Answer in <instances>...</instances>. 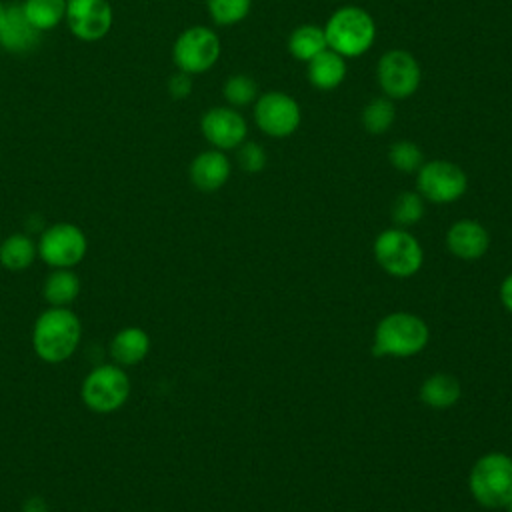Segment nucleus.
<instances>
[{
    "instance_id": "obj_1",
    "label": "nucleus",
    "mask_w": 512,
    "mask_h": 512,
    "mask_svg": "<svg viewBox=\"0 0 512 512\" xmlns=\"http://www.w3.org/2000/svg\"><path fill=\"white\" fill-rule=\"evenodd\" d=\"M82 322L70 308L48 306L32 326V348L46 364L66 362L78 348Z\"/></svg>"
},
{
    "instance_id": "obj_2",
    "label": "nucleus",
    "mask_w": 512,
    "mask_h": 512,
    "mask_svg": "<svg viewBox=\"0 0 512 512\" xmlns=\"http://www.w3.org/2000/svg\"><path fill=\"white\" fill-rule=\"evenodd\" d=\"M430 328L428 324L412 312H390L380 318L374 328L372 354L408 358L416 356L428 346Z\"/></svg>"
},
{
    "instance_id": "obj_3",
    "label": "nucleus",
    "mask_w": 512,
    "mask_h": 512,
    "mask_svg": "<svg viewBox=\"0 0 512 512\" xmlns=\"http://www.w3.org/2000/svg\"><path fill=\"white\" fill-rule=\"evenodd\" d=\"M468 490L482 508H506L512 500V456L506 452L482 454L470 468Z\"/></svg>"
},
{
    "instance_id": "obj_4",
    "label": "nucleus",
    "mask_w": 512,
    "mask_h": 512,
    "mask_svg": "<svg viewBox=\"0 0 512 512\" xmlns=\"http://www.w3.org/2000/svg\"><path fill=\"white\" fill-rule=\"evenodd\" d=\"M328 48L344 58L368 52L376 40V22L360 6H342L332 12L324 26Z\"/></svg>"
},
{
    "instance_id": "obj_5",
    "label": "nucleus",
    "mask_w": 512,
    "mask_h": 512,
    "mask_svg": "<svg viewBox=\"0 0 512 512\" xmlns=\"http://www.w3.org/2000/svg\"><path fill=\"white\" fill-rule=\"evenodd\" d=\"M130 378L122 366L108 362L92 368L80 386V398L90 412L112 414L130 398Z\"/></svg>"
},
{
    "instance_id": "obj_6",
    "label": "nucleus",
    "mask_w": 512,
    "mask_h": 512,
    "mask_svg": "<svg viewBox=\"0 0 512 512\" xmlns=\"http://www.w3.org/2000/svg\"><path fill=\"white\" fill-rule=\"evenodd\" d=\"M374 258L378 266L394 278H410L424 264V250L406 228H386L374 240Z\"/></svg>"
},
{
    "instance_id": "obj_7",
    "label": "nucleus",
    "mask_w": 512,
    "mask_h": 512,
    "mask_svg": "<svg viewBox=\"0 0 512 512\" xmlns=\"http://www.w3.org/2000/svg\"><path fill=\"white\" fill-rule=\"evenodd\" d=\"M36 246L38 258L50 268H76L88 252L86 234L72 222H56L48 226L40 234Z\"/></svg>"
},
{
    "instance_id": "obj_8",
    "label": "nucleus",
    "mask_w": 512,
    "mask_h": 512,
    "mask_svg": "<svg viewBox=\"0 0 512 512\" xmlns=\"http://www.w3.org/2000/svg\"><path fill=\"white\" fill-rule=\"evenodd\" d=\"M466 188V172L450 160H428L416 172V192L432 204L456 202Z\"/></svg>"
},
{
    "instance_id": "obj_9",
    "label": "nucleus",
    "mask_w": 512,
    "mask_h": 512,
    "mask_svg": "<svg viewBox=\"0 0 512 512\" xmlns=\"http://www.w3.org/2000/svg\"><path fill=\"white\" fill-rule=\"evenodd\" d=\"M220 58V38L208 26H190L176 38L172 60L180 72L190 76L210 70Z\"/></svg>"
},
{
    "instance_id": "obj_10",
    "label": "nucleus",
    "mask_w": 512,
    "mask_h": 512,
    "mask_svg": "<svg viewBox=\"0 0 512 512\" xmlns=\"http://www.w3.org/2000/svg\"><path fill=\"white\" fill-rule=\"evenodd\" d=\"M378 84L390 100L410 98L422 80V70L418 60L402 48H392L384 52L376 66Z\"/></svg>"
},
{
    "instance_id": "obj_11",
    "label": "nucleus",
    "mask_w": 512,
    "mask_h": 512,
    "mask_svg": "<svg viewBox=\"0 0 512 512\" xmlns=\"http://www.w3.org/2000/svg\"><path fill=\"white\" fill-rule=\"evenodd\" d=\"M300 104L286 92L270 90L254 102V122L270 138H286L300 126Z\"/></svg>"
},
{
    "instance_id": "obj_12",
    "label": "nucleus",
    "mask_w": 512,
    "mask_h": 512,
    "mask_svg": "<svg viewBox=\"0 0 512 512\" xmlns=\"http://www.w3.org/2000/svg\"><path fill=\"white\" fill-rule=\"evenodd\" d=\"M64 20L76 38L96 42L110 32L114 12L108 0H68Z\"/></svg>"
},
{
    "instance_id": "obj_13",
    "label": "nucleus",
    "mask_w": 512,
    "mask_h": 512,
    "mask_svg": "<svg viewBox=\"0 0 512 512\" xmlns=\"http://www.w3.org/2000/svg\"><path fill=\"white\" fill-rule=\"evenodd\" d=\"M202 136L218 150L238 148L248 134L246 120L232 106H214L200 118Z\"/></svg>"
},
{
    "instance_id": "obj_14",
    "label": "nucleus",
    "mask_w": 512,
    "mask_h": 512,
    "mask_svg": "<svg viewBox=\"0 0 512 512\" xmlns=\"http://www.w3.org/2000/svg\"><path fill=\"white\" fill-rule=\"evenodd\" d=\"M42 32L26 18L22 4H10L0 24V48L10 54H28L40 44Z\"/></svg>"
},
{
    "instance_id": "obj_15",
    "label": "nucleus",
    "mask_w": 512,
    "mask_h": 512,
    "mask_svg": "<svg viewBox=\"0 0 512 512\" xmlns=\"http://www.w3.org/2000/svg\"><path fill=\"white\" fill-rule=\"evenodd\" d=\"M490 234L472 218L456 220L446 232V248L460 260H478L488 252Z\"/></svg>"
},
{
    "instance_id": "obj_16",
    "label": "nucleus",
    "mask_w": 512,
    "mask_h": 512,
    "mask_svg": "<svg viewBox=\"0 0 512 512\" xmlns=\"http://www.w3.org/2000/svg\"><path fill=\"white\" fill-rule=\"evenodd\" d=\"M230 170L232 166L224 150L210 148L194 156V160L190 162L188 174H190V182L200 192H216L228 182Z\"/></svg>"
},
{
    "instance_id": "obj_17",
    "label": "nucleus",
    "mask_w": 512,
    "mask_h": 512,
    "mask_svg": "<svg viewBox=\"0 0 512 512\" xmlns=\"http://www.w3.org/2000/svg\"><path fill=\"white\" fill-rule=\"evenodd\" d=\"M108 352L114 364L122 368L136 366L150 352V336L140 326H124L112 336Z\"/></svg>"
},
{
    "instance_id": "obj_18",
    "label": "nucleus",
    "mask_w": 512,
    "mask_h": 512,
    "mask_svg": "<svg viewBox=\"0 0 512 512\" xmlns=\"http://www.w3.org/2000/svg\"><path fill=\"white\" fill-rule=\"evenodd\" d=\"M462 396V386L454 374L434 372L430 374L418 390V398L432 410H448Z\"/></svg>"
},
{
    "instance_id": "obj_19",
    "label": "nucleus",
    "mask_w": 512,
    "mask_h": 512,
    "mask_svg": "<svg viewBox=\"0 0 512 512\" xmlns=\"http://www.w3.org/2000/svg\"><path fill=\"white\" fill-rule=\"evenodd\" d=\"M308 80L318 90H334L342 84L346 76V58L338 52L326 48L320 54H316L312 60H308L306 68Z\"/></svg>"
},
{
    "instance_id": "obj_20",
    "label": "nucleus",
    "mask_w": 512,
    "mask_h": 512,
    "mask_svg": "<svg viewBox=\"0 0 512 512\" xmlns=\"http://www.w3.org/2000/svg\"><path fill=\"white\" fill-rule=\"evenodd\" d=\"M80 294V278L74 268H52V272L44 278L42 296L48 306L70 308V304Z\"/></svg>"
},
{
    "instance_id": "obj_21",
    "label": "nucleus",
    "mask_w": 512,
    "mask_h": 512,
    "mask_svg": "<svg viewBox=\"0 0 512 512\" xmlns=\"http://www.w3.org/2000/svg\"><path fill=\"white\" fill-rule=\"evenodd\" d=\"M38 256L36 242L22 232L6 236L0 244V266L10 272L28 270Z\"/></svg>"
},
{
    "instance_id": "obj_22",
    "label": "nucleus",
    "mask_w": 512,
    "mask_h": 512,
    "mask_svg": "<svg viewBox=\"0 0 512 512\" xmlns=\"http://www.w3.org/2000/svg\"><path fill=\"white\" fill-rule=\"evenodd\" d=\"M326 48H328V42H326L324 28L316 24H302L290 32L288 50L296 60L308 62Z\"/></svg>"
},
{
    "instance_id": "obj_23",
    "label": "nucleus",
    "mask_w": 512,
    "mask_h": 512,
    "mask_svg": "<svg viewBox=\"0 0 512 512\" xmlns=\"http://www.w3.org/2000/svg\"><path fill=\"white\" fill-rule=\"evenodd\" d=\"M66 4L68 0H26L22 10L40 32H46L66 18Z\"/></svg>"
},
{
    "instance_id": "obj_24",
    "label": "nucleus",
    "mask_w": 512,
    "mask_h": 512,
    "mask_svg": "<svg viewBox=\"0 0 512 512\" xmlns=\"http://www.w3.org/2000/svg\"><path fill=\"white\" fill-rule=\"evenodd\" d=\"M394 118H396L394 100H390L388 96L372 98L362 110V126L370 134H384L392 126Z\"/></svg>"
},
{
    "instance_id": "obj_25",
    "label": "nucleus",
    "mask_w": 512,
    "mask_h": 512,
    "mask_svg": "<svg viewBox=\"0 0 512 512\" xmlns=\"http://www.w3.org/2000/svg\"><path fill=\"white\" fill-rule=\"evenodd\" d=\"M390 216L398 228H410L418 224L424 216V198L418 192H400L392 202Z\"/></svg>"
},
{
    "instance_id": "obj_26",
    "label": "nucleus",
    "mask_w": 512,
    "mask_h": 512,
    "mask_svg": "<svg viewBox=\"0 0 512 512\" xmlns=\"http://www.w3.org/2000/svg\"><path fill=\"white\" fill-rule=\"evenodd\" d=\"M222 94L232 108H242L258 98V86L248 74H232L226 78Z\"/></svg>"
},
{
    "instance_id": "obj_27",
    "label": "nucleus",
    "mask_w": 512,
    "mask_h": 512,
    "mask_svg": "<svg viewBox=\"0 0 512 512\" xmlns=\"http://www.w3.org/2000/svg\"><path fill=\"white\" fill-rule=\"evenodd\" d=\"M252 0H206L210 18L220 26L242 22L250 12Z\"/></svg>"
},
{
    "instance_id": "obj_28",
    "label": "nucleus",
    "mask_w": 512,
    "mask_h": 512,
    "mask_svg": "<svg viewBox=\"0 0 512 512\" xmlns=\"http://www.w3.org/2000/svg\"><path fill=\"white\" fill-rule=\"evenodd\" d=\"M388 160L398 172H418V168L424 164V154L420 146L412 140H398L388 150Z\"/></svg>"
},
{
    "instance_id": "obj_29",
    "label": "nucleus",
    "mask_w": 512,
    "mask_h": 512,
    "mask_svg": "<svg viewBox=\"0 0 512 512\" xmlns=\"http://www.w3.org/2000/svg\"><path fill=\"white\" fill-rule=\"evenodd\" d=\"M236 162L248 174H258L266 166V150L258 142L244 140L236 148Z\"/></svg>"
},
{
    "instance_id": "obj_30",
    "label": "nucleus",
    "mask_w": 512,
    "mask_h": 512,
    "mask_svg": "<svg viewBox=\"0 0 512 512\" xmlns=\"http://www.w3.org/2000/svg\"><path fill=\"white\" fill-rule=\"evenodd\" d=\"M192 92V76L186 74V72H176L170 76L168 80V94L174 98V100H184L188 98Z\"/></svg>"
},
{
    "instance_id": "obj_31",
    "label": "nucleus",
    "mask_w": 512,
    "mask_h": 512,
    "mask_svg": "<svg viewBox=\"0 0 512 512\" xmlns=\"http://www.w3.org/2000/svg\"><path fill=\"white\" fill-rule=\"evenodd\" d=\"M498 296H500L502 306L512 314V274H508V276L502 280L500 290H498Z\"/></svg>"
},
{
    "instance_id": "obj_32",
    "label": "nucleus",
    "mask_w": 512,
    "mask_h": 512,
    "mask_svg": "<svg viewBox=\"0 0 512 512\" xmlns=\"http://www.w3.org/2000/svg\"><path fill=\"white\" fill-rule=\"evenodd\" d=\"M6 10H8V6H6V4H2V2H0V24H2V20H4V16H6Z\"/></svg>"
},
{
    "instance_id": "obj_33",
    "label": "nucleus",
    "mask_w": 512,
    "mask_h": 512,
    "mask_svg": "<svg viewBox=\"0 0 512 512\" xmlns=\"http://www.w3.org/2000/svg\"><path fill=\"white\" fill-rule=\"evenodd\" d=\"M506 512H512V500L506 504Z\"/></svg>"
}]
</instances>
